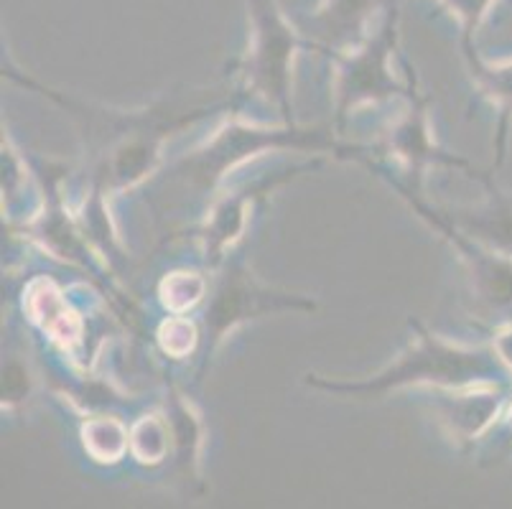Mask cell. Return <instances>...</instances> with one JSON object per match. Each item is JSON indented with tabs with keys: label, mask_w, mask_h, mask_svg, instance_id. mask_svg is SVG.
Returning a JSON list of instances; mask_svg holds the SVG:
<instances>
[{
	"label": "cell",
	"mask_w": 512,
	"mask_h": 509,
	"mask_svg": "<svg viewBox=\"0 0 512 509\" xmlns=\"http://www.w3.org/2000/svg\"><path fill=\"white\" fill-rule=\"evenodd\" d=\"M3 74L21 87L49 97L74 120L90 156V186L107 196L143 184L161 163L164 140L176 130L197 123L207 112H214V107H186L176 100H158L141 110H118L46 87L18 72L11 62L3 64Z\"/></svg>",
	"instance_id": "cell-1"
},
{
	"label": "cell",
	"mask_w": 512,
	"mask_h": 509,
	"mask_svg": "<svg viewBox=\"0 0 512 509\" xmlns=\"http://www.w3.org/2000/svg\"><path fill=\"white\" fill-rule=\"evenodd\" d=\"M411 326L416 331L413 342L383 372L365 380H329L321 375H306V385L342 398L372 400L403 387L459 390L497 382V377H502V362L495 349L446 342L439 334L428 331L421 321L411 319Z\"/></svg>",
	"instance_id": "cell-2"
},
{
	"label": "cell",
	"mask_w": 512,
	"mask_h": 509,
	"mask_svg": "<svg viewBox=\"0 0 512 509\" xmlns=\"http://www.w3.org/2000/svg\"><path fill=\"white\" fill-rule=\"evenodd\" d=\"M332 128H299V125H255L245 120H230L222 125L202 146L174 166L176 179L186 181L199 194H212L230 171L253 161L260 153L273 151H306L332 153L349 161H365L370 148L344 146Z\"/></svg>",
	"instance_id": "cell-3"
},
{
	"label": "cell",
	"mask_w": 512,
	"mask_h": 509,
	"mask_svg": "<svg viewBox=\"0 0 512 509\" xmlns=\"http://www.w3.org/2000/svg\"><path fill=\"white\" fill-rule=\"evenodd\" d=\"M248 16L250 41L235 64L240 87L232 105L263 100L276 107L283 123L296 125L291 102L293 62L301 49L321 51V46L293 28L278 0H248Z\"/></svg>",
	"instance_id": "cell-4"
},
{
	"label": "cell",
	"mask_w": 512,
	"mask_h": 509,
	"mask_svg": "<svg viewBox=\"0 0 512 509\" xmlns=\"http://www.w3.org/2000/svg\"><path fill=\"white\" fill-rule=\"evenodd\" d=\"M217 270H220V275H217L202 321V357H199L197 380H204L217 349L242 324L263 319V316L286 314V311L314 314L319 308L314 298L260 283L250 270L248 260H245V252L237 250V247L222 260Z\"/></svg>",
	"instance_id": "cell-5"
},
{
	"label": "cell",
	"mask_w": 512,
	"mask_h": 509,
	"mask_svg": "<svg viewBox=\"0 0 512 509\" xmlns=\"http://www.w3.org/2000/svg\"><path fill=\"white\" fill-rule=\"evenodd\" d=\"M398 54V11L393 0L375 34H367L360 44L334 51V130L342 135L349 115L362 105L398 100L408 95L406 82L393 74V56Z\"/></svg>",
	"instance_id": "cell-6"
},
{
	"label": "cell",
	"mask_w": 512,
	"mask_h": 509,
	"mask_svg": "<svg viewBox=\"0 0 512 509\" xmlns=\"http://www.w3.org/2000/svg\"><path fill=\"white\" fill-rule=\"evenodd\" d=\"M365 166L370 171H375L377 176H383L395 191H398L408 204H411L413 212L421 219H426L431 227H434L439 235H444V240L459 252L462 258L464 270H467L469 280H472V291L474 298L482 303L484 308L490 311H505V314H512V258L510 255H502V252L492 250V247L482 245L479 240L469 237L467 232L459 230L454 222H451L446 214L436 212V209L428 207L423 202V191L413 189L406 181L393 179L388 168H383L380 163H372L370 158L365 161Z\"/></svg>",
	"instance_id": "cell-7"
},
{
	"label": "cell",
	"mask_w": 512,
	"mask_h": 509,
	"mask_svg": "<svg viewBox=\"0 0 512 509\" xmlns=\"http://www.w3.org/2000/svg\"><path fill=\"white\" fill-rule=\"evenodd\" d=\"M400 62H403V72L408 74V110L403 112V118L388 130V153H393L398 158V163L403 166V171L408 174V186L423 191L421 181L428 168L434 166H449V168H464V171H472L477 179H484L477 168L467 161V158H459L454 153H446L444 148L436 143L434 133H431V118H428V97L421 95L418 90V77L413 72L411 62L406 56L400 54Z\"/></svg>",
	"instance_id": "cell-8"
},
{
	"label": "cell",
	"mask_w": 512,
	"mask_h": 509,
	"mask_svg": "<svg viewBox=\"0 0 512 509\" xmlns=\"http://www.w3.org/2000/svg\"><path fill=\"white\" fill-rule=\"evenodd\" d=\"M311 166H299L286 171L283 176H265V179L253 181V184H245L240 189L227 191L225 196H220L214 207L209 209V217L204 219V224L199 227V242H202V255L204 263L212 270H217L222 265V260L230 255L237 247L240 237L245 235V227H248L250 209L255 202H260L265 194H271L273 186L283 184V181L293 179L299 171H309Z\"/></svg>",
	"instance_id": "cell-9"
},
{
	"label": "cell",
	"mask_w": 512,
	"mask_h": 509,
	"mask_svg": "<svg viewBox=\"0 0 512 509\" xmlns=\"http://www.w3.org/2000/svg\"><path fill=\"white\" fill-rule=\"evenodd\" d=\"M502 405H505V387L500 382L459 387L451 392H444L441 387L434 390V410L441 428L459 446L477 441L495 423Z\"/></svg>",
	"instance_id": "cell-10"
},
{
	"label": "cell",
	"mask_w": 512,
	"mask_h": 509,
	"mask_svg": "<svg viewBox=\"0 0 512 509\" xmlns=\"http://www.w3.org/2000/svg\"><path fill=\"white\" fill-rule=\"evenodd\" d=\"M29 319L62 349H77L85 339V321L51 278H34L23 293Z\"/></svg>",
	"instance_id": "cell-11"
},
{
	"label": "cell",
	"mask_w": 512,
	"mask_h": 509,
	"mask_svg": "<svg viewBox=\"0 0 512 509\" xmlns=\"http://www.w3.org/2000/svg\"><path fill=\"white\" fill-rule=\"evenodd\" d=\"M166 420L171 428L174 469L179 474V482L192 492V489L202 487L199 454L204 446V420L192 400L186 398L176 385H171L169 395H166Z\"/></svg>",
	"instance_id": "cell-12"
},
{
	"label": "cell",
	"mask_w": 512,
	"mask_h": 509,
	"mask_svg": "<svg viewBox=\"0 0 512 509\" xmlns=\"http://www.w3.org/2000/svg\"><path fill=\"white\" fill-rule=\"evenodd\" d=\"M380 8V0H321L311 13L316 44L321 51H344L360 44L367 36L372 13Z\"/></svg>",
	"instance_id": "cell-13"
},
{
	"label": "cell",
	"mask_w": 512,
	"mask_h": 509,
	"mask_svg": "<svg viewBox=\"0 0 512 509\" xmlns=\"http://www.w3.org/2000/svg\"><path fill=\"white\" fill-rule=\"evenodd\" d=\"M459 230L479 240L492 250L512 258V202L492 191V202L479 212H451L446 214Z\"/></svg>",
	"instance_id": "cell-14"
},
{
	"label": "cell",
	"mask_w": 512,
	"mask_h": 509,
	"mask_svg": "<svg viewBox=\"0 0 512 509\" xmlns=\"http://www.w3.org/2000/svg\"><path fill=\"white\" fill-rule=\"evenodd\" d=\"M467 67L482 97H487L495 105V110L500 112V123H497L495 135L497 166H500L507 156V135H510L512 120V62L484 64L477 56V59L467 62Z\"/></svg>",
	"instance_id": "cell-15"
},
{
	"label": "cell",
	"mask_w": 512,
	"mask_h": 509,
	"mask_svg": "<svg viewBox=\"0 0 512 509\" xmlns=\"http://www.w3.org/2000/svg\"><path fill=\"white\" fill-rule=\"evenodd\" d=\"M85 454L97 464H118L130 451V431L113 415H92L79 428Z\"/></svg>",
	"instance_id": "cell-16"
},
{
	"label": "cell",
	"mask_w": 512,
	"mask_h": 509,
	"mask_svg": "<svg viewBox=\"0 0 512 509\" xmlns=\"http://www.w3.org/2000/svg\"><path fill=\"white\" fill-rule=\"evenodd\" d=\"M171 428L164 415H143L130 428V456L141 466H161L169 459Z\"/></svg>",
	"instance_id": "cell-17"
},
{
	"label": "cell",
	"mask_w": 512,
	"mask_h": 509,
	"mask_svg": "<svg viewBox=\"0 0 512 509\" xmlns=\"http://www.w3.org/2000/svg\"><path fill=\"white\" fill-rule=\"evenodd\" d=\"M207 293V280L197 270H171L158 283V301L169 314H189L204 301Z\"/></svg>",
	"instance_id": "cell-18"
},
{
	"label": "cell",
	"mask_w": 512,
	"mask_h": 509,
	"mask_svg": "<svg viewBox=\"0 0 512 509\" xmlns=\"http://www.w3.org/2000/svg\"><path fill=\"white\" fill-rule=\"evenodd\" d=\"M156 342L166 357L184 359L202 344V334L192 319H186V314H171L156 329Z\"/></svg>",
	"instance_id": "cell-19"
},
{
	"label": "cell",
	"mask_w": 512,
	"mask_h": 509,
	"mask_svg": "<svg viewBox=\"0 0 512 509\" xmlns=\"http://www.w3.org/2000/svg\"><path fill=\"white\" fill-rule=\"evenodd\" d=\"M454 18L459 21L462 28V51L464 59L472 62L477 59V49H474V34H477L479 23L484 21V16L490 13V8L495 6L497 0H441Z\"/></svg>",
	"instance_id": "cell-20"
},
{
	"label": "cell",
	"mask_w": 512,
	"mask_h": 509,
	"mask_svg": "<svg viewBox=\"0 0 512 509\" xmlns=\"http://www.w3.org/2000/svg\"><path fill=\"white\" fill-rule=\"evenodd\" d=\"M31 395V372L18 359H8L3 364V405L13 408L21 405Z\"/></svg>",
	"instance_id": "cell-21"
},
{
	"label": "cell",
	"mask_w": 512,
	"mask_h": 509,
	"mask_svg": "<svg viewBox=\"0 0 512 509\" xmlns=\"http://www.w3.org/2000/svg\"><path fill=\"white\" fill-rule=\"evenodd\" d=\"M492 349L497 352L500 362L505 364L507 370L512 372V324H505V326H500V329H497L495 344H492Z\"/></svg>",
	"instance_id": "cell-22"
},
{
	"label": "cell",
	"mask_w": 512,
	"mask_h": 509,
	"mask_svg": "<svg viewBox=\"0 0 512 509\" xmlns=\"http://www.w3.org/2000/svg\"><path fill=\"white\" fill-rule=\"evenodd\" d=\"M510 428H512V408H510Z\"/></svg>",
	"instance_id": "cell-23"
}]
</instances>
